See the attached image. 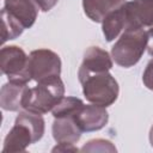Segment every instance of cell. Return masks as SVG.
<instances>
[{
    "label": "cell",
    "instance_id": "obj_1",
    "mask_svg": "<svg viewBox=\"0 0 153 153\" xmlns=\"http://www.w3.org/2000/svg\"><path fill=\"white\" fill-rule=\"evenodd\" d=\"M65 97V84L60 76L37 82L35 87H27L22 100V109L44 115L51 111Z\"/></svg>",
    "mask_w": 153,
    "mask_h": 153
},
{
    "label": "cell",
    "instance_id": "obj_2",
    "mask_svg": "<svg viewBox=\"0 0 153 153\" xmlns=\"http://www.w3.org/2000/svg\"><path fill=\"white\" fill-rule=\"evenodd\" d=\"M147 48V33L143 29L127 27L111 48L112 60L123 68H130L142 57Z\"/></svg>",
    "mask_w": 153,
    "mask_h": 153
},
{
    "label": "cell",
    "instance_id": "obj_3",
    "mask_svg": "<svg viewBox=\"0 0 153 153\" xmlns=\"http://www.w3.org/2000/svg\"><path fill=\"white\" fill-rule=\"evenodd\" d=\"M79 81L86 100L92 104L108 108L118 98V82L109 72L88 74Z\"/></svg>",
    "mask_w": 153,
    "mask_h": 153
},
{
    "label": "cell",
    "instance_id": "obj_4",
    "mask_svg": "<svg viewBox=\"0 0 153 153\" xmlns=\"http://www.w3.org/2000/svg\"><path fill=\"white\" fill-rule=\"evenodd\" d=\"M27 72L31 80L39 82L61 74V59L50 49H37L29 54Z\"/></svg>",
    "mask_w": 153,
    "mask_h": 153
},
{
    "label": "cell",
    "instance_id": "obj_5",
    "mask_svg": "<svg viewBox=\"0 0 153 153\" xmlns=\"http://www.w3.org/2000/svg\"><path fill=\"white\" fill-rule=\"evenodd\" d=\"M29 56L18 45H6L0 50V68L8 80L29 82L31 80L27 72Z\"/></svg>",
    "mask_w": 153,
    "mask_h": 153
},
{
    "label": "cell",
    "instance_id": "obj_6",
    "mask_svg": "<svg viewBox=\"0 0 153 153\" xmlns=\"http://www.w3.org/2000/svg\"><path fill=\"white\" fill-rule=\"evenodd\" d=\"M127 27L143 29L153 26V0H131L124 4Z\"/></svg>",
    "mask_w": 153,
    "mask_h": 153
},
{
    "label": "cell",
    "instance_id": "obj_7",
    "mask_svg": "<svg viewBox=\"0 0 153 153\" xmlns=\"http://www.w3.org/2000/svg\"><path fill=\"white\" fill-rule=\"evenodd\" d=\"M112 68V59L110 54L99 48L90 47L84 54L82 62L78 69V79H82L88 74L109 72Z\"/></svg>",
    "mask_w": 153,
    "mask_h": 153
},
{
    "label": "cell",
    "instance_id": "obj_8",
    "mask_svg": "<svg viewBox=\"0 0 153 153\" xmlns=\"http://www.w3.org/2000/svg\"><path fill=\"white\" fill-rule=\"evenodd\" d=\"M74 118L82 133H90L104 128L109 121V114L104 106L91 103L87 105L84 104Z\"/></svg>",
    "mask_w": 153,
    "mask_h": 153
},
{
    "label": "cell",
    "instance_id": "obj_9",
    "mask_svg": "<svg viewBox=\"0 0 153 153\" xmlns=\"http://www.w3.org/2000/svg\"><path fill=\"white\" fill-rule=\"evenodd\" d=\"M37 142L36 136L32 130L23 122L14 121V126L8 131L4 140V153H14V152H25L26 148Z\"/></svg>",
    "mask_w": 153,
    "mask_h": 153
},
{
    "label": "cell",
    "instance_id": "obj_10",
    "mask_svg": "<svg viewBox=\"0 0 153 153\" xmlns=\"http://www.w3.org/2000/svg\"><path fill=\"white\" fill-rule=\"evenodd\" d=\"M51 131H53V137L57 143L61 142L76 143L80 140L82 133L74 116H63V117L54 118Z\"/></svg>",
    "mask_w": 153,
    "mask_h": 153
},
{
    "label": "cell",
    "instance_id": "obj_11",
    "mask_svg": "<svg viewBox=\"0 0 153 153\" xmlns=\"http://www.w3.org/2000/svg\"><path fill=\"white\" fill-rule=\"evenodd\" d=\"M27 82L8 80L0 90V105L5 111H18L22 109L23 96L27 88Z\"/></svg>",
    "mask_w": 153,
    "mask_h": 153
},
{
    "label": "cell",
    "instance_id": "obj_12",
    "mask_svg": "<svg viewBox=\"0 0 153 153\" xmlns=\"http://www.w3.org/2000/svg\"><path fill=\"white\" fill-rule=\"evenodd\" d=\"M4 7L14 16L25 29H29L35 24L39 8L33 0H4Z\"/></svg>",
    "mask_w": 153,
    "mask_h": 153
},
{
    "label": "cell",
    "instance_id": "obj_13",
    "mask_svg": "<svg viewBox=\"0 0 153 153\" xmlns=\"http://www.w3.org/2000/svg\"><path fill=\"white\" fill-rule=\"evenodd\" d=\"M126 0H82L85 14L94 23H102L112 11L122 7Z\"/></svg>",
    "mask_w": 153,
    "mask_h": 153
},
{
    "label": "cell",
    "instance_id": "obj_14",
    "mask_svg": "<svg viewBox=\"0 0 153 153\" xmlns=\"http://www.w3.org/2000/svg\"><path fill=\"white\" fill-rule=\"evenodd\" d=\"M127 18L124 12V5L111 13H109L102 22V30L105 39L108 42L114 41L118 37V35L126 29Z\"/></svg>",
    "mask_w": 153,
    "mask_h": 153
},
{
    "label": "cell",
    "instance_id": "obj_15",
    "mask_svg": "<svg viewBox=\"0 0 153 153\" xmlns=\"http://www.w3.org/2000/svg\"><path fill=\"white\" fill-rule=\"evenodd\" d=\"M1 19H2V30H1V38L2 43L8 39H14L19 37L24 31V25L12 16L5 7L1 10Z\"/></svg>",
    "mask_w": 153,
    "mask_h": 153
},
{
    "label": "cell",
    "instance_id": "obj_16",
    "mask_svg": "<svg viewBox=\"0 0 153 153\" xmlns=\"http://www.w3.org/2000/svg\"><path fill=\"white\" fill-rule=\"evenodd\" d=\"M84 102L76 97H63L59 104L51 110L54 118L63 116H75V114L81 109Z\"/></svg>",
    "mask_w": 153,
    "mask_h": 153
},
{
    "label": "cell",
    "instance_id": "obj_17",
    "mask_svg": "<svg viewBox=\"0 0 153 153\" xmlns=\"http://www.w3.org/2000/svg\"><path fill=\"white\" fill-rule=\"evenodd\" d=\"M82 152H116V147L111 141L104 139L90 140L81 147Z\"/></svg>",
    "mask_w": 153,
    "mask_h": 153
},
{
    "label": "cell",
    "instance_id": "obj_18",
    "mask_svg": "<svg viewBox=\"0 0 153 153\" xmlns=\"http://www.w3.org/2000/svg\"><path fill=\"white\" fill-rule=\"evenodd\" d=\"M142 82L143 85L153 91V59L147 63L143 74H142Z\"/></svg>",
    "mask_w": 153,
    "mask_h": 153
},
{
    "label": "cell",
    "instance_id": "obj_19",
    "mask_svg": "<svg viewBox=\"0 0 153 153\" xmlns=\"http://www.w3.org/2000/svg\"><path fill=\"white\" fill-rule=\"evenodd\" d=\"M33 1H35V4L37 5V7L41 11L48 12V11H50L57 4L59 0H33Z\"/></svg>",
    "mask_w": 153,
    "mask_h": 153
},
{
    "label": "cell",
    "instance_id": "obj_20",
    "mask_svg": "<svg viewBox=\"0 0 153 153\" xmlns=\"http://www.w3.org/2000/svg\"><path fill=\"white\" fill-rule=\"evenodd\" d=\"M78 152V147L74 146V143H68V142H61V143H57L54 148H53V152Z\"/></svg>",
    "mask_w": 153,
    "mask_h": 153
},
{
    "label": "cell",
    "instance_id": "obj_21",
    "mask_svg": "<svg viewBox=\"0 0 153 153\" xmlns=\"http://www.w3.org/2000/svg\"><path fill=\"white\" fill-rule=\"evenodd\" d=\"M147 33V53L153 57V26L146 31Z\"/></svg>",
    "mask_w": 153,
    "mask_h": 153
},
{
    "label": "cell",
    "instance_id": "obj_22",
    "mask_svg": "<svg viewBox=\"0 0 153 153\" xmlns=\"http://www.w3.org/2000/svg\"><path fill=\"white\" fill-rule=\"evenodd\" d=\"M148 137H149V143H151V146L153 147V124H152V127H151V129H149V135H148Z\"/></svg>",
    "mask_w": 153,
    "mask_h": 153
}]
</instances>
